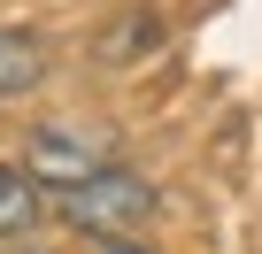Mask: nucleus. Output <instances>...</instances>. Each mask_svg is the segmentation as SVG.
<instances>
[{
	"instance_id": "nucleus-1",
	"label": "nucleus",
	"mask_w": 262,
	"mask_h": 254,
	"mask_svg": "<svg viewBox=\"0 0 262 254\" xmlns=\"http://www.w3.org/2000/svg\"><path fill=\"white\" fill-rule=\"evenodd\" d=\"M47 200H54V216H62L70 231H85V239L139 231V223L162 208V193H155L139 170H123V162H108V170H93L85 185H70V193H47Z\"/></svg>"
},
{
	"instance_id": "nucleus-2",
	"label": "nucleus",
	"mask_w": 262,
	"mask_h": 254,
	"mask_svg": "<svg viewBox=\"0 0 262 254\" xmlns=\"http://www.w3.org/2000/svg\"><path fill=\"white\" fill-rule=\"evenodd\" d=\"M24 170H31L47 193H70V185H85L93 170H108V154H100V139L70 131V123H39L31 147H24Z\"/></svg>"
},
{
	"instance_id": "nucleus-3",
	"label": "nucleus",
	"mask_w": 262,
	"mask_h": 254,
	"mask_svg": "<svg viewBox=\"0 0 262 254\" xmlns=\"http://www.w3.org/2000/svg\"><path fill=\"white\" fill-rule=\"evenodd\" d=\"M47 185L24 170V162H0V246H16V239H31L39 223H47Z\"/></svg>"
},
{
	"instance_id": "nucleus-4",
	"label": "nucleus",
	"mask_w": 262,
	"mask_h": 254,
	"mask_svg": "<svg viewBox=\"0 0 262 254\" xmlns=\"http://www.w3.org/2000/svg\"><path fill=\"white\" fill-rule=\"evenodd\" d=\"M47 70H54V54H47V39H39V31L0 24V100L39 93V85H47Z\"/></svg>"
},
{
	"instance_id": "nucleus-5",
	"label": "nucleus",
	"mask_w": 262,
	"mask_h": 254,
	"mask_svg": "<svg viewBox=\"0 0 262 254\" xmlns=\"http://www.w3.org/2000/svg\"><path fill=\"white\" fill-rule=\"evenodd\" d=\"M93 254H155V246L131 239V231H116V239H93Z\"/></svg>"
},
{
	"instance_id": "nucleus-6",
	"label": "nucleus",
	"mask_w": 262,
	"mask_h": 254,
	"mask_svg": "<svg viewBox=\"0 0 262 254\" xmlns=\"http://www.w3.org/2000/svg\"><path fill=\"white\" fill-rule=\"evenodd\" d=\"M8 254H39V246H24V239H16V246H8Z\"/></svg>"
}]
</instances>
